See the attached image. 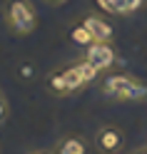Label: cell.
<instances>
[{
  "instance_id": "obj_7",
  "label": "cell",
  "mask_w": 147,
  "mask_h": 154,
  "mask_svg": "<svg viewBox=\"0 0 147 154\" xmlns=\"http://www.w3.org/2000/svg\"><path fill=\"white\" fill-rule=\"evenodd\" d=\"M55 154H90V144L82 134H65L57 142Z\"/></svg>"
},
{
  "instance_id": "obj_6",
  "label": "cell",
  "mask_w": 147,
  "mask_h": 154,
  "mask_svg": "<svg viewBox=\"0 0 147 154\" xmlns=\"http://www.w3.org/2000/svg\"><path fill=\"white\" fill-rule=\"evenodd\" d=\"M82 25L90 30V35H92L95 42H112V25L107 23L105 17L95 15V13H87L82 17Z\"/></svg>"
},
{
  "instance_id": "obj_2",
  "label": "cell",
  "mask_w": 147,
  "mask_h": 154,
  "mask_svg": "<svg viewBox=\"0 0 147 154\" xmlns=\"http://www.w3.org/2000/svg\"><path fill=\"white\" fill-rule=\"evenodd\" d=\"M3 17H5L8 30L20 37L35 32L37 27V13L30 0H8L3 5Z\"/></svg>"
},
{
  "instance_id": "obj_1",
  "label": "cell",
  "mask_w": 147,
  "mask_h": 154,
  "mask_svg": "<svg viewBox=\"0 0 147 154\" xmlns=\"http://www.w3.org/2000/svg\"><path fill=\"white\" fill-rule=\"evenodd\" d=\"M102 92L117 102H142L147 100V85L132 75H107L102 80Z\"/></svg>"
},
{
  "instance_id": "obj_12",
  "label": "cell",
  "mask_w": 147,
  "mask_h": 154,
  "mask_svg": "<svg viewBox=\"0 0 147 154\" xmlns=\"http://www.w3.org/2000/svg\"><path fill=\"white\" fill-rule=\"evenodd\" d=\"M8 114H10V104H8V97L3 94V90H0V124L8 119Z\"/></svg>"
},
{
  "instance_id": "obj_8",
  "label": "cell",
  "mask_w": 147,
  "mask_h": 154,
  "mask_svg": "<svg viewBox=\"0 0 147 154\" xmlns=\"http://www.w3.org/2000/svg\"><path fill=\"white\" fill-rule=\"evenodd\" d=\"M97 5L110 15H132L145 5V0H97Z\"/></svg>"
},
{
  "instance_id": "obj_5",
  "label": "cell",
  "mask_w": 147,
  "mask_h": 154,
  "mask_svg": "<svg viewBox=\"0 0 147 154\" xmlns=\"http://www.w3.org/2000/svg\"><path fill=\"white\" fill-rule=\"evenodd\" d=\"M85 60L100 72H105L115 65V50L110 42H92L90 47H85Z\"/></svg>"
},
{
  "instance_id": "obj_11",
  "label": "cell",
  "mask_w": 147,
  "mask_h": 154,
  "mask_svg": "<svg viewBox=\"0 0 147 154\" xmlns=\"http://www.w3.org/2000/svg\"><path fill=\"white\" fill-rule=\"evenodd\" d=\"M15 75H18V80H23V82H33L37 77V67L33 62H20L18 70H15Z\"/></svg>"
},
{
  "instance_id": "obj_3",
  "label": "cell",
  "mask_w": 147,
  "mask_h": 154,
  "mask_svg": "<svg viewBox=\"0 0 147 154\" xmlns=\"http://www.w3.org/2000/svg\"><path fill=\"white\" fill-rule=\"evenodd\" d=\"M92 144L100 154H120L125 149V132L117 124H102L95 132Z\"/></svg>"
},
{
  "instance_id": "obj_13",
  "label": "cell",
  "mask_w": 147,
  "mask_h": 154,
  "mask_svg": "<svg viewBox=\"0 0 147 154\" xmlns=\"http://www.w3.org/2000/svg\"><path fill=\"white\" fill-rule=\"evenodd\" d=\"M45 3H47V5H65L67 0H45Z\"/></svg>"
},
{
  "instance_id": "obj_10",
  "label": "cell",
  "mask_w": 147,
  "mask_h": 154,
  "mask_svg": "<svg viewBox=\"0 0 147 154\" xmlns=\"http://www.w3.org/2000/svg\"><path fill=\"white\" fill-rule=\"evenodd\" d=\"M70 40L75 42V45H80V47H90L95 40H92V35H90V30L82 25V23H77V25H72V30H70Z\"/></svg>"
},
{
  "instance_id": "obj_4",
  "label": "cell",
  "mask_w": 147,
  "mask_h": 154,
  "mask_svg": "<svg viewBox=\"0 0 147 154\" xmlns=\"http://www.w3.org/2000/svg\"><path fill=\"white\" fill-rule=\"evenodd\" d=\"M62 75H65V82H67L70 94H72V92H77V90H82L87 82L97 80L100 70H97V67H92V65L82 57V60H77V62H72V65L62 67Z\"/></svg>"
},
{
  "instance_id": "obj_15",
  "label": "cell",
  "mask_w": 147,
  "mask_h": 154,
  "mask_svg": "<svg viewBox=\"0 0 147 154\" xmlns=\"http://www.w3.org/2000/svg\"><path fill=\"white\" fill-rule=\"evenodd\" d=\"M132 154H147V147H145V149H135Z\"/></svg>"
},
{
  "instance_id": "obj_14",
  "label": "cell",
  "mask_w": 147,
  "mask_h": 154,
  "mask_svg": "<svg viewBox=\"0 0 147 154\" xmlns=\"http://www.w3.org/2000/svg\"><path fill=\"white\" fill-rule=\"evenodd\" d=\"M27 154H55V152H45V149H37V152H27Z\"/></svg>"
},
{
  "instance_id": "obj_9",
  "label": "cell",
  "mask_w": 147,
  "mask_h": 154,
  "mask_svg": "<svg viewBox=\"0 0 147 154\" xmlns=\"http://www.w3.org/2000/svg\"><path fill=\"white\" fill-rule=\"evenodd\" d=\"M47 90H50L53 94H57V97H65V94H70V87H67V82H65L62 70L50 72V77H47Z\"/></svg>"
}]
</instances>
